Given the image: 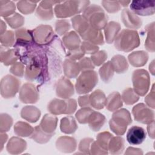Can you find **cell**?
<instances>
[{
	"label": "cell",
	"mask_w": 155,
	"mask_h": 155,
	"mask_svg": "<svg viewBox=\"0 0 155 155\" xmlns=\"http://www.w3.org/2000/svg\"><path fill=\"white\" fill-rule=\"evenodd\" d=\"M89 1H59L54 7L53 11L58 18H67L83 13L90 5Z\"/></svg>",
	"instance_id": "1"
},
{
	"label": "cell",
	"mask_w": 155,
	"mask_h": 155,
	"mask_svg": "<svg viewBox=\"0 0 155 155\" xmlns=\"http://www.w3.org/2000/svg\"><path fill=\"white\" fill-rule=\"evenodd\" d=\"M140 38L137 31L131 29H123L119 33L114 41L116 50L130 52L140 45Z\"/></svg>",
	"instance_id": "2"
},
{
	"label": "cell",
	"mask_w": 155,
	"mask_h": 155,
	"mask_svg": "<svg viewBox=\"0 0 155 155\" xmlns=\"http://www.w3.org/2000/svg\"><path fill=\"white\" fill-rule=\"evenodd\" d=\"M82 16L91 27L100 30L104 29L108 24V16L102 8L96 4L89 5L83 12Z\"/></svg>",
	"instance_id": "3"
},
{
	"label": "cell",
	"mask_w": 155,
	"mask_h": 155,
	"mask_svg": "<svg viewBox=\"0 0 155 155\" xmlns=\"http://www.w3.org/2000/svg\"><path fill=\"white\" fill-rule=\"evenodd\" d=\"M131 122L130 113L125 108H121L114 111L109 121V126L114 133L122 136L125 134L128 125Z\"/></svg>",
	"instance_id": "4"
},
{
	"label": "cell",
	"mask_w": 155,
	"mask_h": 155,
	"mask_svg": "<svg viewBox=\"0 0 155 155\" xmlns=\"http://www.w3.org/2000/svg\"><path fill=\"white\" fill-rule=\"evenodd\" d=\"M98 82V76L96 71L87 70L82 71L76 79L75 89L78 94H87L92 91Z\"/></svg>",
	"instance_id": "5"
},
{
	"label": "cell",
	"mask_w": 155,
	"mask_h": 155,
	"mask_svg": "<svg viewBox=\"0 0 155 155\" xmlns=\"http://www.w3.org/2000/svg\"><path fill=\"white\" fill-rule=\"evenodd\" d=\"M132 82L134 91L139 96H143L150 89V74L144 69L135 70L132 74Z\"/></svg>",
	"instance_id": "6"
},
{
	"label": "cell",
	"mask_w": 155,
	"mask_h": 155,
	"mask_svg": "<svg viewBox=\"0 0 155 155\" xmlns=\"http://www.w3.org/2000/svg\"><path fill=\"white\" fill-rule=\"evenodd\" d=\"M30 33L33 41L42 46L48 45L56 36L52 27L48 25H40L30 30Z\"/></svg>",
	"instance_id": "7"
},
{
	"label": "cell",
	"mask_w": 155,
	"mask_h": 155,
	"mask_svg": "<svg viewBox=\"0 0 155 155\" xmlns=\"http://www.w3.org/2000/svg\"><path fill=\"white\" fill-rule=\"evenodd\" d=\"M21 81L15 76L7 74L1 80L0 91L3 98L10 99L15 97L19 90Z\"/></svg>",
	"instance_id": "8"
},
{
	"label": "cell",
	"mask_w": 155,
	"mask_h": 155,
	"mask_svg": "<svg viewBox=\"0 0 155 155\" xmlns=\"http://www.w3.org/2000/svg\"><path fill=\"white\" fill-rule=\"evenodd\" d=\"M132 114L136 121L143 124H149L154 120V112L143 103H139L133 107Z\"/></svg>",
	"instance_id": "9"
},
{
	"label": "cell",
	"mask_w": 155,
	"mask_h": 155,
	"mask_svg": "<svg viewBox=\"0 0 155 155\" xmlns=\"http://www.w3.org/2000/svg\"><path fill=\"white\" fill-rule=\"evenodd\" d=\"M130 10L136 15L151 16L155 12V1L153 0H136L130 2Z\"/></svg>",
	"instance_id": "10"
},
{
	"label": "cell",
	"mask_w": 155,
	"mask_h": 155,
	"mask_svg": "<svg viewBox=\"0 0 155 155\" xmlns=\"http://www.w3.org/2000/svg\"><path fill=\"white\" fill-rule=\"evenodd\" d=\"M19 99L24 104H35L39 99V94L37 88L30 82L24 84L19 90Z\"/></svg>",
	"instance_id": "11"
},
{
	"label": "cell",
	"mask_w": 155,
	"mask_h": 155,
	"mask_svg": "<svg viewBox=\"0 0 155 155\" xmlns=\"http://www.w3.org/2000/svg\"><path fill=\"white\" fill-rule=\"evenodd\" d=\"M55 87L56 96L60 98L67 99L74 94L73 84L65 76H62L58 79Z\"/></svg>",
	"instance_id": "12"
},
{
	"label": "cell",
	"mask_w": 155,
	"mask_h": 155,
	"mask_svg": "<svg viewBox=\"0 0 155 155\" xmlns=\"http://www.w3.org/2000/svg\"><path fill=\"white\" fill-rule=\"evenodd\" d=\"M59 1H42L36 10V15L41 20H51L54 17L53 6Z\"/></svg>",
	"instance_id": "13"
},
{
	"label": "cell",
	"mask_w": 155,
	"mask_h": 155,
	"mask_svg": "<svg viewBox=\"0 0 155 155\" xmlns=\"http://www.w3.org/2000/svg\"><path fill=\"white\" fill-rule=\"evenodd\" d=\"M120 17L125 27L131 30L139 29L142 25L141 19L128 8L122 10Z\"/></svg>",
	"instance_id": "14"
},
{
	"label": "cell",
	"mask_w": 155,
	"mask_h": 155,
	"mask_svg": "<svg viewBox=\"0 0 155 155\" xmlns=\"http://www.w3.org/2000/svg\"><path fill=\"white\" fill-rule=\"evenodd\" d=\"M146 136V131L142 127L134 125L127 133V140L132 145H140L145 140Z\"/></svg>",
	"instance_id": "15"
},
{
	"label": "cell",
	"mask_w": 155,
	"mask_h": 155,
	"mask_svg": "<svg viewBox=\"0 0 155 155\" xmlns=\"http://www.w3.org/2000/svg\"><path fill=\"white\" fill-rule=\"evenodd\" d=\"M56 148L58 151L64 153H71L74 151L77 147L76 139L70 136H61L57 139Z\"/></svg>",
	"instance_id": "16"
},
{
	"label": "cell",
	"mask_w": 155,
	"mask_h": 155,
	"mask_svg": "<svg viewBox=\"0 0 155 155\" xmlns=\"http://www.w3.org/2000/svg\"><path fill=\"white\" fill-rule=\"evenodd\" d=\"M80 36L84 41L90 42L97 45L104 44V38L101 30L91 26Z\"/></svg>",
	"instance_id": "17"
},
{
	"label": "cell",
	"mask_w": 155,
	"mask_h": 155,
	"mask_svg": "<svg viewBox=\"0 0 155 155\" xmlns=\"http://www.w3.org/2000/svg\"><path fill=\"white\" fill-rule=\"evenodd\" d=\"M62 42L65 48L67 50H73L80 48L81 40L79 36L74 31H71L64 35Z\"/></svg>",
	"instance_id": "18"
},
{
	"label": "cell",
	"mask_w": 155,
	"mask_h": 155,
	"mask_svg": "<svg viewBox=\"0 0 155 155\" xmlns=\"http://www.w3.org/2000/svg\"><path fill=\"white\" fill-rule=\"evenodd\" d=\"M27 148V142L18 137H12L8 140L6 149L12 154H18L24 152Z\"/></svg>",
	"instance_id": "19"
},
{
	"label": "cell",
	"mask_w": 155,
	"mask_h": 155,
	"mask_svg": "<svg viewBox=\"0 0 155 155\" xmlns=\"http://www.w3.org/2000/svg\"><path fill=\"white\" fill-rule=\"evenodd\" d=\"M148 54L143 50L136 51L131 53L128 56V60L130 64L134 67L144 66L148 60Z\"/></svg>",
	"instance_id": "20"
},
{
	"label": "cell",
	"mask_w": 155,
	"mask_h": 155,
	"mask_svg": "<svg viewBox=\"0 0 155 155\" xmlns=\"http://www.w3.org/2000/svg\"><path fill=\"white\" fill-rule=\"evenodd\" d=\"M58 117L52 114H45L39 124L41 129L46 133L54 134V131L57 127Z\"/></svg>",
	"instance_id": "21"
},
{
	"label": "cell",
	"mask_w": 155,
	"mask_h": 155,
	"mask_svg": "<svg viewBox=\"0 0 155 155\" xmlns=\"http://www.w3.org/2000/svg\"><path fill=\"white\" fill-rule=\"evenodd\" d=\"M62 65L64 75L67 78L74 79L81 72L78 63L68 58L64 60Z\"/></svg>",
	"instance_id": "22"
},
{
	"label": "cell",
	"mask_w": 155,
	"mask_h": 155,
	"mask_svg": "<svg viewBox=\"0 0 155 155\" xmlns=\"http://www.w3.org/2000/svg\"><path fill=\"white\" fill-rule=\"evenodd\" d=\"M0 50L1 62L6 66L14 64L19 59L15 49H11L1 45Z\"/></svg>",
	"instance_id": "23"
},
{
	"label": "cell",
	"mask_w": 155,
	"mask_h": 155,
	"mask_svg": "<svg viewBox=\"0 0 155 155\" xmlns=\"http://www.w3.org/2000/svg\"><path fill=\"white\" fill-rule=\"evenodd\" d=\"M107 97L101 90H96L90 94V107L96 110L103 109L105 107Z\"/></svg>",
	"instance_id": "24"
},
{
	"label": "cell",
	"mask_w": 155,
	"mask_h": 155,
	"mask_svg": "<svg viewBox=\"0 0 155 155\" xmlns=\"http://www.w3.org/2000/svg\"><path fill=\"white\" fill-rule=\"evenodd\" d=\"M41 114V111L33 105H27L21 111V117L31 123L36 122L40 118Z\"/></svg>",
	"instance_id": "25"
},
{
	"label": "cell",
	"mask_w": 155,
	"mask_h": 155,
	"mask_svg": "<svg viewBox=\"0 0 155 155\" xmlns=\"http://www.w3.org/2000/svg\"><path fill=\"white\" fill-rule=\"evenodd\" d=\"M67 109V100H62L54 98L51 100L47 105L48 111L53 115L65 114Z\"/></svg>",
	"instance_id": "26"
},
{
	"label": "cell",
	"mask_w": 155,
	"mask_h": 155,
	"mask_svg": "<svg viewBox=\"0 0 155 155\" xmlns=\"http://www.w3.org/2000/svg\"><path fill=\"white\" fill-rule=\"evenodd\" d=\"M120 30V25L115 21H110L104 28V35L107 44H111L114 41Z\"/></svg>",
	"instance_id": "27"
},
{
	"label": "cell",
	"mask_w": 155,
	"mask_h": 155,
	"mask_svg": "<svg viewBox=\"0 0 155 155\" xmlns=\"http://www.w3.org/2000/svg\"><path fill=\"white\" fill-rule=\"evenodd\" d=\"M123 105L121 95L117 91H113L110 93L107 97L105 105L106 108L111 111L114 112L121 108Z\"/></svg>",
	"instance_id": "28"
},
{
	"label": "cell",
	"mask_w": 155,
	"mask_h": 155,
	"mask_svg": "<svg viewBox=\"0 0 155 155\" xmlns=\"http://www.w3.org/2000/svg\"><path fill=\"white\" fill-rule=\"evenodd\" d=\"M106 118L104 115L94 111L91 114L87 124L91 130L93 131H98L104 126Z\"/></svg>",
	"instance_id": "29"
},
{
	"label": "cell",
	"mask_w": 155,
	"mask_h": 155,
	"mask_svg": "<svg viewBox=\"0 0 155 155\" xmlns=\"http://www.w3.org/2000/svg\"><path fill=\"white\" fill-rule=\"evenodd\" d=\"M78 124L75 119L71 116L64 117L60 122V130L62 133L70 134L74 133L78 129Z\"/></svg>",
	"instance_id": "30"
},
{
	"label": "cell",
	"mask_w": 155,
	"mask_h": 155,
	"mask_svg": "<svg viewBox=\"0 0 155 155\" xmlns=\"http://www.w3.org/2000/svg\"><path fill=\"white\" fill-rule=\"evenodd\" d=\"M73 28L79 35L83 34L89 27L88 21L82 16V15H77L71 19Z\"/></svg>",
	"instance_id": "31"
},
{
	"label": "cell",
	"mask_w": 155,
	"mask_h": 155,
	"mask_svg": "<svg viewBox=\"0 0 155 155\" xmlns=\"http://www.w3.org/2000/svg\"><path fill=\"white\" fill-rule=\"evenodd\" d=\"M114 72L120 74L125 73L128 69V64L126 58L120 54L114 56L111 60Z\"/></svg>",
	"instance_id": "32"
},
{
	"label": "cell",
	"mask_w": 155,
	"mask_h": 155,
	"mask_svg": "<svg viewBox=\"0 0 155 155\" xmlns=\"http://www.w3.org/2000/svg\"><path fill=\"white\" fill-rule=\"evenodd\" d=\"M124 145L125 140L123 137L119 136H113L109 142L108 150L111 154H119L122 153Z\"/></svg>",
	"instance_id": "33"
},
{
	"label": "cell",
	"mask_w": 155,
	"mask_h": 155,
	"mask_svg": "<svg viewBox=\"0 0 155 155\" xmlns=\"http://www.w3.org/2000/svg\"><path fill=\"white\" fill-rule=\"evenodd\" d=\"M147 32V38L145 41V47L150 52L154 53L155 51L154 44V22L147 24L145 27Z\"/></svg>",
	"instance_id": "34"
},
{
	"label": "cell",
	"mask_w": 155,
	"mask_h": 155,
	"mask_svg": "<svg viewBox=\"0 0 155 155\" xmlns=\"http://www.w3.org/2000/svg\"><path fill=\"white\" fill-rule=\"evenodd\" d=\"M53 135L54 134L48 133L43 131L39 125L34 128L33 132L30 138L38 143L44 144L48 142Z\"/></svg>",
	"instance_id": "35"
},
{
	"label": "cell",
	"mask_w": 155,
	"mask_h": 155,
	"mask_svg": "<svg viewBox=\"0 0 155 155\" xmlns=\"http://www.w3.org/2000/svg\"><path fill=\"white\" fill-rule=\"evenodd\" d=\"M114 70L111 61H107L102 64L99 70V74L101 80L105 83H109L114 76Z\"/></svg>",
	"instance_id": "36"
},
{
	"label": "cell",
	"mask_w": 155,
	"mask_h": 155,
	"mask_svg": "<svg viewBox=\"0 0 155 155\" xmlns=\"http://www.w3.org/2000/svg\"><path fill=\"white\" fill-rule=\"evenodd\" d=\"M34 128L27 122L22 121L17 122L14 126V133L21 137H28L33 133Z\"/></svg>",
	"instance_id": "37"
},
{
	"label": "cell",
	"mask_w": 155,
	"mask_h": 155,
	"mask_svg": "<svg viewBox=\"0 0 155 155\" xmlns=\"http://www.w3.org/2000/svg\"><path fill=\"white\" fill-rule=\"evenodd\" d=\"M39 1H19L17 2L16 6L18 10L24 15L32 13L36 7V4Z\"/></svg>",
	"instance_id": "38"
},
{
	"label": "cell",
	"mask_w": 155,
	"mask_h": 155,
	"mask_svg": "<svg viewBox=\"0 0 155 155\" xmlns=\"http://www.w3.org/2000/svg\"><path fill=\"white\" fill-rule=\"evenodd\" d=\"M16 6L12 1H0V15L1 16L5 18L8 17L15 13Z\"/></svg>",
	"instance_id": "39"
},
{
	"label": "cell",
	"mask_w": 155,
	"mask_h": 155,
	"mask_svg": "<svg viewBox=\"0 0 155 155\" xmlns=\"http://www.w3.org/2000/svg\"><path fill=\"white\" fill-rule=\"evenodd\" d=\"M122 100L126 105H133L139 99V96L134 91L133 88H127L122 92Z\"/></svg>",
	"instance_id": "40"
},
{
	"label": "cell",
	"mask_w": 155,
	"mask_h": 155,
	"mask_svg": "<svg viewBox=\"0 0 155 155\" xmlns=\"http://www.w3.org/2000/svg\"><path fill=\"white\" fill-rule=\"evenodd\" d=\"M5 22L9 26L14 29H18L22 26L25 22L24 18L18 13H15L11 16L4 18Z\"/></svg>",
	"instance_id": "41"
},
{
	"label": "cell",
	"mask_w": 155,
	"mask_h": 155,
	"mask_svg": "<svg viewBox=\"0 0 155 155\" xmlns=\"http://www.w3.org/2000/svg\"><path fill=\"white\" fill-rule=\"evenodd\" d=\"M113 136L108 131L101 132L97 135L96 140L95 141L100 147L108 151V143Z\"/></svg>",
	"instance_id": "42"
},
{
	"label": "cell",
	"mask_w": 155,
	"mask_h": 155,
	"mask_svg": "<svg viewBox=\"0 0 155 155\" xmlns=\"http://www.w3.org/2000/svg\"><path fill=\"white\" fill-rule=\"evenodd\" d=\"M94 111L90 107H82L75 114L78 122L82 124H87L91 114Z\"/></svg>",
	"instance_id": "43"
},
{
	"label": "cell",
	"mask_w": 155,
	"mask_h": 155,
	"mask_svg": "<svg viewBox=\"0 0 155 155\" xmlns=\"http://www.w3.org/2000/svg\"><path fill=\"white\" fill-rule=\"evenodd\" d=\"M71 25L68 20L59 19L55 22V31L59 36H64L70 29Z\"/></svg>",
	"instance_id": "44"
},
{
	"label": "cell",
	"mask_w": 155,
	"mask_h": 155,
	"mask_svg": "<svg viewBox=\"0 0 155 155\" xmlns=\"http://www.w3.org/2000/svg\"><path fill=\"white\" fill-rule=\"evenodd\" d=\"M15 34L12 30H7L1 35L0 41L1 45L5 47H10L15 45Z\"/></svg>",
	"instance_id": "45"
},
{
	"label": "cell",
	"mask_w": 155,
	"mask_h": 155,
	"mask_svg": "<svg viewBox=\"0 0 155 155\" xmlns=\"http://www.w3.org/2000/svg\"><path fill=\"white\" fill-rule=\"evenodd\" d=\"M13 125L12 117L7 113H1L0 115V131L1 133L8 131Z\"/></svg>",
	"instance_id": "46"
},
{
	"label": "cell",
	"mask_w": 155,
	"mask_h": 155,
	"mask_svg": "<svg viewBox=\"0 0 155 155\" xmlns=\"http://www.w3.org/2000/svg\"><path fill=\"white\" fill-rule=\"evenodd\" d=\"M101 4L105 10L109 13H115L121 9L119 1H102Z\"/></svg>",
	"instance_id": "47"
},
{
	"label": "cell",
	"mask_w": 155,
	"mask_h": 155,
	"mask_svg": "<svg viewBox=\"0 0 155 155\" xmlns=\"http://www.w3.org/2000/svg\"><path fill=\"white\" fill-rule=\"evenodd\" d=\"M15 38L16 41L20 42H30L33 41L30 30L25 28H18L15 31Z\"/></svg>",
	"instance_id": "48"
},
{
	"label": "cell",
	"mask_w": 155,
	"mask_h": 155,
	"mask_svg": "<svg viewBox=\"0 0 155 155\" xmlns=\"http://www.w3.org/2000/svg\"><path fill=\"white\" fill-rule=\"evenodd\" d=\"M107 53L104 50H100L91 56V59L95 66H100L105 63L107 59Z\"/></svg>",
	"instance_id": "49"
},
{
	"label": "cell",
	"mask_w": 155,
	"mask_h": 155,
	"mask_svg": "<svg viewBox=\"0 0 155 155\" xmlns=\"http://www.w3.org/2000/svg\"><path fill=\"white\" fill-rule=\"evenodd\" d=\"M80 48L84 54L91 55L97 52L99 48L97 45L85 41H84L82 42H81Z\"/></svg>",
	"instance_id": "50"
},
{
	"label": "cell",
	"mask_w": 155,
	"mask_h": 155,
	"mask_svg": "<svg viewBox=\"0 0 155 155\" xmlns=\"http://www.w3.org/2000/svg\"><path fill=\"white\" fill-rule=\"evenodd\" d=\"M94 141V139L90 137H85L81 140L78 150L82 154H90V147L92 142Z\"/></svg>",
	"instance_id": "51"
},
{
	"label": "cell",
	"mask_w": 155,
	"mask_h": 155,
	"mask_svg": "<svg viewBox=\"0 0 155 155\" xmlns=\"http://www.w3.org/2000/svg\"><path fill=\"white\" fill-rule=\"evenodd\" d=\"M78 63L81 71L93 70L95 67V65L93 64L91 58L88 57H84L81 58Z\"/></svg>",
	"instance_id": "52"
},
{
	"label": "cell",
	"mask_w": 155,
	"mask_h": 155,
	"mask_svg": "<svg viewBox=\"0 0 155 155\" xmlns=\"http://www.w3.org/2000/svg\"><path fill=\"white\" fill-rule=\"evenodd\" d=\"M10 72L13 74L14 76L22 78L24 75V64H22L21 62H16L13 64L9 69Z\"/></svg>",
	"instance_id": "53"
},
{
	"label": "cell",
	"mask_w": 155,
	"mask_h": 155,
	"mask_svg": "<svg viewBox=\"0 0 155 155\" xmlns=\"http://www.w3.org/2000/svg\"><path fill=\"white\" fill-rule=\"evenodd\" d=\"M84 54H85L82 51L81 48L73 50H68L67 52L65 53V56L67 58L74 61L76 60H80L84 57Z\"/></svg>",
	"instance_id": "54"
},
{
	"label": "cell",
	"mask_w": 155,
	"mask_h": 155,
	"mask_svg": "<svg viewBox=\"0 0 155 155\" xmlns=\"http://www.w3.org/2000/svg\"><path fill=\"white\" fill-rule=\"evenodd\" d=\"M154 84L153 85L150 92L145 97V102L146 105L151 108L154 109L155 108V93H154Z\"/></svg>",
	"instance_id": "55"
},
{
	"label": "cell",
	"mask_w": 155,
	"mask_h": 155,
	"mask_svg": "<svg viewBox=\"0 0 155 155\" xmlns=\"http://www.w3.org/2000/svg\"><path fill=\"white\" fill-rule=\"evenodd\" d=\"M90 154H107L108 151L100 147L96 141H93L90 147Z\"/></svg>",
	"instance_id": "56"
},
{
	"label": "cell",
	"mask_w": 155,
	"mask_h": 155,
	"mask_svg": "<svg viewBox=\"0 0 155 155\" xmlns=\"http://www.w3.org/2000/svg\"><path fill=\"white\" fill-rule=\"evenodd\" d=\"M67 109L66 114H73L77 108V102L75 99H67Z\"/></svg>",
	"instance_id": "57"
},
{
	"label": "cell",
	"mask_w": 155,
	"mask_h": 155,
	"mask_svg": "<svg viewBox=\"0 0 155 155\" xmlns=\"http://www.w3.org/2000/svg\"><path fill=\"white\" fill-rule=\"evenodd\" d=\"M78 104L80 107H90V95L85 94L81 96L78 98Z\"/></svg>",
	"instance_id": "58"
},
{
	"label": "cell",
	"mask_w": 155,
	"mask_h": 155,
	"mask_svg": "<svg viewBox=\"0 0 155 155\" xmlns=\"http://www.w3.org/2000/svg\"><path fill=\"white\" fill-rule=\"evenodd\" d=\"M125 154H143L142 150L138 148H134L130 147H128L124 153Z\"/></svg>",
	"instance_id": "59"
},
{
	"label": "cell",
	"mask_w": 155,
	"mask_h": 155,
	"mask_svg": "<svg viewBox=\"0 0 155 155\" xmlns=\"http://www.w3.org/2000/svg\"><path fill=\"white\" fill-rule=\"evenodd\" d=\"M147 132L149 137L153 139H154V120L151 123L148 124L147 126Z\"/></svg>",
	"instance_id": "60"
},
{
	"label": "cell",
	"mask_w": 155,
	"mask_h": 155,
	"mask_svg": "<svg viewBox=\"0 0 155 155\" xmlns=\"http://www.w3.org/2000/svg\"><path fill=\"white\" fill-rule=\"evenodd\" d=\"M8 139V135L5 133H1V138H0V150L1 151H2L3 147H4V143L7 142Z\"/></svg>",
	"instance_id": "61"
},
{
	"label": "cell",
	"mask_w": 155,
	"mask_h": 155,
	"mask_svg": "<svg viewBox=\"0 0 155 155\" xmlns=\"http://www.w3.org/2000/svg\"><path fill=\"white\" fill-rule=\"evenodd\" d=\"M6 24L5 23L2 21L1 20V35L3 34L4 33H5L6 31Z\"/></svg>",
	"instance_id": "62"
},
{
	"label": "cell",
	"mask_w": 155,
	"mask_h": 155,
	"mask_svg": "<svg viewBox=\"0 0 155 155\" xmlns=\"http://www.w3.org/2000/svg\"><path fill=\"white\" fill-rule=\"evenodd\" d=\"M149 70L153 75H154V60H153L150 63L149 65Z\"/></svg>",
	"instance_id": "63"
},
{
	"label": "cell",
	"mask_w": 155,
	"mask_h": 155,
	"mask_svg": "<svg viewBox=\"0 0 155 155\" xmlns=\"http://www.w3.org/2000/svg\"><path fill=\"white\" fill-rule=\"evenodd\" d=\"M119 4H120L121 6H123V7H127L131 2V1H119Z\"/></svg>",
	"instance_id": "64"
}]
</instances>
